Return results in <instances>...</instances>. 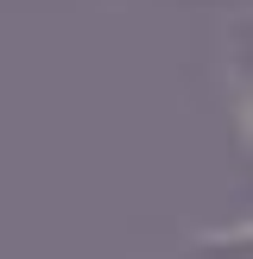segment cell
Masks as SVG:
<instances>
[{
    "label": "cell",
    "instance_id": "6da1fadb",
    "mask_svg": "<svg viewBox=\"0 0 253 259\" xmlns=\"http://www.w3.org/2000/svg\"><path fill=\"white\" fill-rule=\"evenodd\" d=\"M228 101H234V133L247 146V19L228 32Z\"/></svg>",
    "mask_w": 253,
    "mask_h": 259
}]
</instances>
